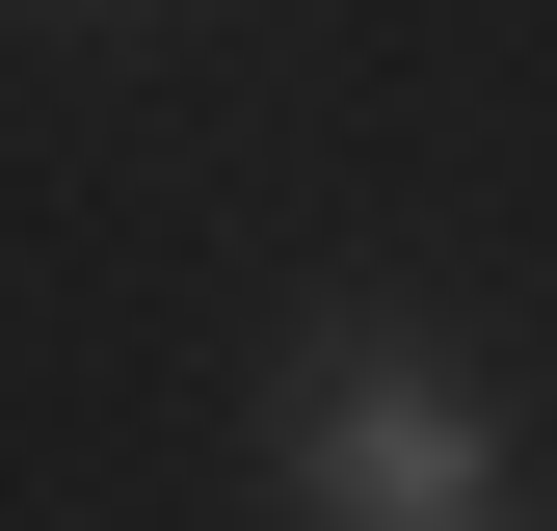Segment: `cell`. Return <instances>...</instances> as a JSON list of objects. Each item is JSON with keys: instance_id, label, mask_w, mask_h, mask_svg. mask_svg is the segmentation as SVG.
<instances>
[{"instance_id": "1", "label": "cell", "mask_w": 557, "mask_h": 531, "mask_svg": "<svg viewBox=\"0 0 557 531\" xmlns=\"http://www.w3.org/2000/svg\"><path fill=\"white\" fill-rule=\"evenodd\" d=\"M265 452H293L319 531H478L505 505V398H478L451 346H398V319H319L293 398H265Z\"/></svg>"}, {"instance_id": "2", "label": "cell", "mask_w": 557, "mask_h": 531, "mask_svg": "<svg viewBox=\"0 0 557 531\" xmlns=\"http://www.w3.org/2000/svg\"><path fill=\"white\" fill-rule=\"evenodd\" d=\"M478 531H505V505H478Z\"/></svg>"}]
</instances>
